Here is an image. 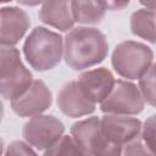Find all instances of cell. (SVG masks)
I'll use <instances>...</instances> for the list:
<instances>
[{
	"label": "cell",
	"instance_id": "17",
	"mask_svg": "<svg viewBox=\"0 0 156 156\" xmlns=\"http://www.w3.org/2000/svg\"><path fill=\"white\" fill-rule=\"evenodd\" d=\"M44 155H83L73 136L62 135L51 147L44 151Z\"/></svg>",
	"mask_w": 156,
	"mask_h": 156
},
{
	"label": "cell",
	"instance_id": "4",
	"mask_svg": "<svg viewBox=\"0 0 156 156\" xmlns=\"http://www.w3.org/2000/svg\"><path fill=\"white\" fill-rule=\"evenodd\" d=\"M154 52L146 44L127 40L119 43L111 56L113 69L123 78L139 79L151 66Z\"/></svg>",
	"mask_w": 156,
	"mask_h": 156
},
{
	"label": "cell",
	"instance_id": "7",
	"mask_svg": "<svg viewBox=\"0 0 156 156\" xmlns=\"http://www.w3.org/2000/svg\"><path fill=\"white\" fill-rule=\"evenodd\" d=\"M65 132L63 123L52 115H37L23 126L22 134L24 140L38 151L51 147Z\"/></svg>",
	"mask_w": 156,
	"mask_h": 156
},
{
	"label": "cell",
	"instance_id": "9",
	"mask_svg": "<svg viewBox=\"0 0 156 156\" xmlns=\"http://www.w3.org/2000/svg\"><path fill=\"white\" fill-rule=\"evenodd\" d=\"M51 102L50 89L43 80L35 79L21 96L11 100V108L20 117H33L46 111Z\"/></svg>",
	"mask_w": 156,
	"mask_h": 156
},
{
	"label": "cell",
	"instance_id": "15",
	"mask_svg": "<svg viewBox=\"0 0 156 156\" xmlns=\"http://www.w3.org/2000/svg\"><path fill=\"white\" fill-rule=\"evenodd\" d=\"M71 10L74 21L82 24H99L106 11L99 0H71Z\"/></svg>",
	"mask_w": 156,
	"mask_h": 156
},
{
	"label": "cell",
	"instance_id": "22",
	"mask_svg": "<svg viewBox=\"0 0 156 156\" xmlns=\"http://www.w3.org/2000/svg\"><path fill=\"white\" fill-rule=\"evenodd\" d=\"M45 0H17L18 4L24 6H38L39 4H43Z\"/></svg>",
	"mask_w": 156,
	"mask_h": 156
},
{
	"label": "cell",
	"instance_id": "5",
	"mask_svg": "<svg viewBox=\"0 0 156 156\" xmlns=\"http://www.w3.org/2000/svg\"><path fill=\"white\" fill-rule=\"evenodd\" d=\"M71 135L77 143L83 155H121L122 150L112 146L101 130V118L93 116L78 121L71 127Z\"/></svg>",
	"mask_w": 156,
	"mask_h": 156
},
{
	"label": "cell",
	"instance_id": "19",
	"mask_svg": "<svg viewBox=\"0 0 156 156\" xmlns=\"http://www.w3.org/2000/svg\"><path fill=\"white\" fill-rule=\"evenodd\" d=\"M122 154H124V155H146V154H150V151L147 150L145 144H143V139L140 135V136L135 138L134 140L127 143L123 146Z\"/></svg>",
	"mask_w": 156,
	"mask_h": 156
},
{
	"label": "cell",
	"instance_id": "8",
	"mask_svg": "<svg viewBox=\"0 0 156 156\" xmlns=\"http://www.w3.org/2000/svg\"><path fill=\"white\" fill-rule=\"evenodd\" d=\"M141 121L128 115L106 113L101 118V130L105 139L115 147L123 150V146L140 136Z\"/></svg>",
	"mask_w": 156,
	"mask_h": 156
},
{
	"label": "cell",
	"instance_id": "6",
	"mask_svg": "<svg viewBox=\"0 0 156 156\" xmlns=\"http://www.w3.org/2000/svg\"><path fill=\"white\" fill-rule=\"evenodd\" d=\"M144 102L141 91L134 83L117 79L111 93L100 102V110L104 113L139 115L144 110Z\"/></svg>",
	"mask_w": 156,
	"mask_h": 156
},
{
	"label": "cell",
	"instance_id": "21",
	"mask_svg": "<svg viewBox=\"0 0 156 156\" xmlns=\"http://www.w3.org/2000/svg\"><path fill=\"white\" fill-rule=\"evenodd\" d=\"M99 1L105 7V10H108V11H119V10H123L130 2V0H99Z\"/></svg>",
	"mask_w": 156,
	"mask_h": 156
},
{
	"label": "cell",
	"instance_id": "14",
	"mask_svg": "<svg viewBox=\"0 0 156 156\" xmlns=\"http://www.w3.org/2000/svg\"><path fill=\"white\" fill-rule=\"evenodd\" d=\"M130 30L134 35L156 44V10L134 11L130 16Z\"/></svg>",
	"mask_w": 156,
	"mask_h": 156
},
{
	"label": "cell",
	"instance_id": "20",
	"mask_svg": "<svg viewBox=\"0 0 156 156\" xmlns=\"http://www.w3.org/2000/svg\"><path fill=\"white\" fill-rule=\"evenodd\" d=\"M32 146V145H30ZM28 144L23 141H12L6 150V155H35L37 152L30 147Z\"/></svg>",
	"mask_w": 156,
	"mask_h": 156
},
{
	"label": "cell",
	"instance_id": "18",
	"mask_svg": "<svg viewBox=\"0 0 156 156\" xmlns=\"http://www.w3.org/2000/svg\"><path fill=\"white\" fill-rule=\"evenodd\" d=\"M141 139L151 155H156V115L150 116L141 128Z\"/></svg>",
	"mask_w": 156,
	"mask_h": 156
},
{
	"label": "cell",
	"instance_id": "10",
	"mask_svg": "<svg viewBox=\"0 0 156 156\" xmlns=\"http://www.w3.org/2000/svg\"><path fill=\"white\" fill-rule=\"evenodd\" d=\"M83 94L94 104L102 102L115 85V78L110 69L99 67L83 72L77 79Z\"/></svg>",
	"mask_w": 156,
	"mask_h": 156
},
{
	"label": "cell",
	"instance_id": "1",
	"mask_svg": "<svg viewBox=\"0 0 156 156\" xmlns=\"http://www.w3.org/2000/svg\"><path fill=\"white\" fill-rule=\"evenodd\" d=\"M108 54L105 34L93 27L72 28L65 37V61L74 71L101 63Z\"/></svg>",
	"mask_w": 156,
	"mask_h": 156
},
{
	"label": "cell",
	"instance_id": "16",
	"mask_svg": "<svg viewBox=\"0 0 156 156\" xmlns=\"http://www.w3.org/2000/svg\"><path fill=\"white\" fill-rule=\"evenodd\" d=\"M139 89L144 101L150 106L156 107V63H152L139 78Z\"/></svg>",
	"mask_w": 156,
	"mask_h": 156
},
{
	"label": "cell",
	"instance_id": "11",
	"mask_svg": "<svg viewBox=\"0 0 156 156\" xmlns=\"http://www.w3.org/2000/svg\"><path fill=\"white\" fill-rule=\"evenodd\" d=\"M57 106L71 118L83 117L95 111V104L83 94L77 80H71L61 88L57 94Z\"/></svg>",
	"mask_w": 156,
	"mask_h": 156
},
{
	"label": "cell",
	"instance_id": "23",
	"mask_svg": "<svg viewBox=\"0 0 156 156\" xmlns=\"http://www.w3.org/2000/svg\"><path fill=\"white\" fill-rule=\"evenodd\" d=\"M139 2L150 10H156V0H139Z\"/></svg>",
	"mask_w": 156,
	"mask_h": 156
},
{
	"label": "cell",
	"instance_id": "24",
	"mask_svg": "<svg viewBox=\"0 0 156 156\" xmlns=\"http://www.w3.org/2000/svg\"><path fill=\"white\" fill-rule=\"evenodd\" d=\"M1 2H10V1H12V0H0Z\"/></svg>",
	"mask_w": 156,
	"mask_h": 156
},
{
	"label": "cell",
	"instance_id": "13",
	"mask_svg": "<svg viewBox=\"0 0 156 156\" xmlns=\"http://www.w3.org/2000/svg\"><path fill=\"white\" fill-rule=\"evenodd\" d=\"M39 20L61 32H69L74 26L71 0H45L39 10Z\"/></svg>",
	"mask_w": 156,
	"mask_h": 156
},
{
	"label": "cell",
	"instance_id": "3",
	"mask_svg": "<svg viewBox=\"0 0 156 156\" xmlns=\"http://www.w3.org/2000/svg\"><path fill=\"white\" fill-rule=\"evenodd\" d=\"M33 83L32 72L23 65L18 49L1 46L0 50V91L5 100L21 96Z\"/></svg>",
	"mask_w": 156,
	"mask_h": 156
},
{
	"label": "cell",
	"instance_id": "12",
	"mask_svg": "<svg viewBox=\"0 0 156 156\" xmlns=\"http://www.w3.org/2000/svg\"><path fill=\"white\" fill-rule=\"evenodd\" d=\"M30 26L29 16L20 7L10 6L1 9V46H15L26 34Z\"/></svg>",
	"mask_w": 156,
	"mask_h": 156
},
{
	"label": "cell",
	"instance_id": "2",
	"mask_svg": "<svg viewBox=\"0 0 156 156\" xmlns=\"http://www.w3.org/2000/svg\"><path fill=\"white\" fill-rule=\"evenodd\" d=\"M65 52L63 38L45 27H35L23 44V54L32 68L45 72L56 67Z\"/></svg>",
	"mask_w": 156,
	"mask_h": 156
}]
</instances>
